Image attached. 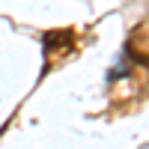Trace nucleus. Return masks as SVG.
Wrapping results in <instances>:
<instances>
[{
    "mask_svg": "<svg viewBox=\"0 0 149 149\" xmlns=\"http://www.w3.org/2000/svg\"><path fill=\"white\" fill-rule=\"evenodd\" d=\"M63 42H69V33H48L45 36V48H48V51L57 48V45H63Z\"/></svg>",
    "mask_w": 149,
    "mask_h": 149,
    "instance_id": "f257e3e1",
    "label": "nucleus"
}]
</instances>
